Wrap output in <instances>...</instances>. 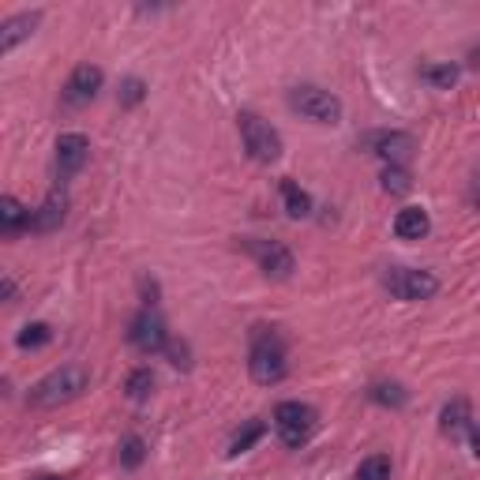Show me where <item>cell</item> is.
Here are the masks:
<instances>
[{
  "instance_id": "obj_1",
  "label": "cell",
  "mask_w": 480,
  "mask_h": 480,
  "mask_svg": "<svg viewBox=\"0 0 480 480\" xmlns=\"http://www.w3.org/2000/svg\"><path fill=\"white\" fill-rule=\"evenodd\" d=\"M87 387H91V371L83 368V364H65V368L49 371L41 383H34L31 394H27V402L34 409H57V406L75 402Z\"/></svg>"
},
{
  "instance_id": "obj_2",
  "label": "cell",
  "mask_w": 480,
  "mask_h": 480,
  "mask_svg": "<svg viewBox=\"0 0 480 480\" xmlns=\"http://www.w3.org/2000/svg\"><path fill=\"white\" fill-rule=\"evenodd\" d=\"M248 371H252V380L263 383V387H275L285 380V345L275 330H266V327H256L252 334V353H248Z\"/></svg>"
},
{
  "instance_id": "obj_3",
  "label": "cell",
  "mask_w": 480,
  "mask_h": 480,
  "mask_svg": "<svg viewBox=\"0 0 480 480\" xmlns=\"http://www.w3.org/2000/svg\"><path fill=\"white\" fill-rule=\"evenodd\" d=\"M316 428H319V413L304 402H282L275 409V432L289 450H301L316 435Z\"/></svg>"
},
{
  "instance_id": "obj_4",
  "label": "cell",
  "mask_w": 480,
  "mask_h": 480,
  "mask_svg": "<svg viewBox=\"0 0 480 480\" xmlns=\"http://www.w3.org/2000/svg\"><path fill=\"white\" fill-rule=\"evenodd\" d=\"M383 289L394 301H428L440 289V278L432 270H413V266H390L383 275Z\"/></svg>"
},
{
  "instance_id": "obj_5",
  "label": "cell",
  "mask_w": 480,
  "mask_h": 480,
  "mask_svg": "<svg viewBox=\"0 0 480 480\" xmlns=\"http://www.w3.org/2000/svg\"><path fill=\"white\" fill-rule=\"evenodd\" d=\"M289 109L316 120V124H338L342 120V101L323 87H293L289 91Z\"/></svg>"
},
{
  "instance_id": "obj_6",
  "label": "cell",
  "mask_w": 480,
  "mask_h": 480,
  "mask_svg": "<svg viewBox=\"0 0 480 480\" xmlns=\"http://www.w3.org/2000/svg\"><path fill=\"white\" fill-rule=\"evenodd\" d=\"M240 139H244V151L252 154L256 161H278L282 158V135L270 128V124L256 113H240Z\"/></svg>"
},
{
  "instance_id": "obj_7",
  "label": "cell",
  "mask_w": 480,
  "mask_h": 480,
  "mask_svg": "<svg viewBox=\"0 0 480 480\" xmlns=\"http://www.w3.org/2000/svg\"><path fill=\"white\" fill-rule=\"evenodd\" d=\"M128 342L139 349V353H165L170 349V330H165V319L158 316L154 308H143L139 316L132 319V327H128Z\"/></svg>"
},
{
  "instance_id": "obj_8",
  "label": "cell",
  "mask_w": 480,
  "mask_h": 480,
  "mask_svg": "<svg viewBox=\"0 0 480 480\" xmlns=\"http://www.w3.org/2000/svg\"><path fill=\"white\" fill-rule=\"evenodd\" d=\"M244 248H248V256L259 263L263 275H270V278L293 275V252H289L285 244H278V240H244Z\"/></svg>"
},
{
  "instance_id": "obj_9",
  "label": "cell",
  "mask_w": 480,
  "mask_h": 480,
  "mask_svg": "<svg viewBox=\"0 0 480 480\" xmlns=\"http://www.w3.org/2000/svg\"><path fill=\"white\" fill-rule=\"evenodd\" d=\"M87 158H91L87 135L68 132V135L57 139V158H53V165H57V177H60V180H72V177L83 170V165H87Z\"/></svg>"
},
{
  "instance_id": "obj_10",
  "label": "cell",
  "mask_w": 480,
  "mask_h": 480,
  "mask_svg": "<svg viewBox=\"0 0 480 480\" xmlns=\"http://www.w3.org/2000/svg\"><path fill=\"white\" fill-rule=\"evenodd\" d=\"M364 151L380 154L387 165H402L413 151H416V139L409 132H371L364 139Z\"/></svg>"
},
{
  "instance_id": "obj_11",
  "label": "cell",
  "mask_w": 480,
  "mask_h": 480,
  "mask_svg": "<svg viewBox=\"0 0 480 480\" xmlns=\"http://www.w3.org/2000/svg\"><path fill=\"white\" fill-rule=\"evenodd\" d=\"M65 218H68V192L65 188H53L46 203L31 214V233H53V229L65 225Z\"/></svg>"
},
{
  "instance_id": "obj_12",
  "label": "cell",
  "mask_w": 480,
  "mask_h": 480,
  "mask_svg": "<svg viewBox=\"0 0 480 480\" xmlns=\"http://www.w3.org/2000/svg\"><path fill=\"white\" fill-rule=\"evenodd\" d=\"M98 91H101V68L79 65L65 87V106H87V101L98 98Z\"/></svg>"
},
{
  "instance_id": "obj_13",
  "label": "cell",
  "mask_w": 480,
  "mask_h": 480,
  "mask_svg": "<svg viewBox=\"0 0 480 480\" xmlns=\"http://www.w3.org/2000/svg\"><path fill=\"white\" fill-rule=\"evenodd\" d=\"M38 12H19V15H12L4 27H0V53H12L19 41H27L31 34H34V27H38Z\"/></svg>"
},
{
  "instance_id": "obj_14",
  "label": "cell",
  "mask_w": 480,
  "mask_h": 480,
  "mask_svg": "<svg viewBox=\"0 0 480 480\" xmlns=\"http://www.w3.org/2000/svg\"><path fill=\"white\" fill-rule=\"evenodd\" d=\"M428 211H421V206H406V211H398V218H394V233H398L402 240H421L428 237Z\"/></svg>"
},
{
  "instance_id": "obj_15",
  "label": "cell",
  "mask_w": 480,
  "mask_h": 480,
  "mask_svg": "<svg viewBox=\"0 0 480 480\" xmlns=\"http://www.w3.org/2000/svg\"><path fill=\"white\" fill-rule=\"evenodd\" d=\"M440 421H443V424H440V428H443V435H450V440H462L466 428H469V402H466V398L447 402Z\"/></svg>"
},
{
  "instance_id": "obj_16",
  "label": "cell",
  "mask_w": 480,
  "mask_h": 480,
  "mask_svg": "<svg viewBox=\"0 0 480 480\" xmlns=\"http://www.w3.org/2000/svg\"><path fill=\"white\" fill-rule=\"evenodd\" d=\"M0 229H4V233H19V229H31V214L23 211V203L12 199V196L0 199Z\"/></svg>"
},
{
  "instance_id": "obj_17",
  "label": "cell",
  "mask_w": 480,
  "mask_h": 480,
  "mask_svg": "<svg viewBox=\"0 0 480 480\" xmlns=\"http://www.w3.org/2000/svg\"><path fill=\"white\" fill-rule=\"evenodd\" d=\"M282 203H285L289 218H308L311 214V196L304 192V188H297L293 180H282Z\"/></svg>"
},
{
  "instance_id": "obj_18",
  "label": "cell",
  "mask_w": 480,
  "mask_h": 480,
  "mask_svg": "<svg viewBox=\"0 0 480 480\" xmlns=\"http://www.w3.org/2000/svg\"><path fill=\"white\" fill-rule=\"evenodd\" d=\"M124 390H128L132 402H147L151 394H154V371L151 368H135L128 375V383H124Z\"/></svg>"
},
{
  "instance_id": "obj_19",
  "label": "cell",
  "mask_w": 480,
  "mask_h": 480,
  "mask_svg": "<svg viewBox=\"0 0 480 480\" xmlns=\"http://www.w3.org/2000/svg\"><path fill=\"white\" fill-rule=\"evenodd\" d=\"M266 435V424L263 421H248L237 435H233V443H229V454H244V450H252L259 440Z\"/></svg>"
},
{
  "instance_id": "obj_20",
  "label": "cell",
  "mask_w": 480,
  "mask_h": 480,
  "mask_svg": "<svg viewBox=\"0 0 480 480\" xmlns=\"http://www.w3.org/2000/svg\"><path fill=\"white\" fill-rule=\"evenodd\" d=\"M380 180H383V192H390V196H406L413 188V177H409L406 165H387Z\"/></svg>"
},
{
  "instance_id": "obj_21",
  "label": "cell",
  "mask_w": 480,
  "mask_h": 480,
  "mask_svg": "<svg viewBox=\"0 0 480 480\" xmlns=\"http://www.w3.org/2000/svg\"><path fill=\"white\" fill-rule=\"evenodd\" d=\"M421 79L432 83V87H440V91H450L454 83H458V68L454 65H424L421 68Z\"/></svg>"
},
{
  "instance_id": "obj_22",
  "label": "cell",
  "mask_w": 480,
  "mask_h": 480,
  "mask_svg": "<svg viewBox=\"0 0 480 480\" xmlns=\"http://www.w3.org/2000/svg\"><path fill=\"white\" fill-rule=\"evenodd\" d=\"M357 480H390V458L387 454H371L361 462Z\"/></svg>"
},
{
  "instance_id": "obj_23",
  "label": "cell",
  "mask_w": 480,
  "mask_h": 480,
  "mask_svg": "<svg viewBox=\"0 0 480 480\" xmlns=\"http://www.w3.org/2000/svg\"><path fill=\"white\" fill-rule=\"evenodd\" d=\"M53 338V330L46 327V323H27L23 330H19V349H41V345H46Z\"/></svg>"
},
{
  "instance_id": "obj_24",
  "label": "cell",
  "mask_w": 480,
  "mask_h": 480,
  "mask_svg": "<svg viewBox=\"0 0 480 480\" xmlns=\"http://www.w3.org/2000/svg\"><path fill=\"white\" fill-rule=\"evenodd\" d=\"M143 458H147V443H143L139 435H128V440L120 443V466L135 469V466H143Z\"/></svg>"
},
{
  "instance_id": "obj_25",
  "label": "cell",
  "mask_w": 480,
  "mask_h": 480,
  "mask_svg": "<svg viewBox=\"0 0 480 480\" xmlns=\"http://www.w3.org/2000/svg\"><path fill=\"white\" fill-rule=\"evenodd\" d=\"M368 398L371 402H380V406H394V409H398V406H406V390L402 387H387V383H380V387H371L368 390Z\"/></svg>"
},
{
  "instance_id": "obj_26",
  "label": "cell",
  "mask_w": 480,
  "mask_h": 480,
  "mask_svg": "<svg viewBox=\"0 0 480 480\" xmlns=\"http://www.w3.org/2000/svg\"><path fill=\"white\" fill-rule=\"evenodd\" d=\"M147 87H143V79H124L120 83V106H139Z\"/></svg>"
},
{
  "instance_id": "obj_27",
  "label": "cell",
  "mask_w": 480,
  "mask_h": 480,
  "mask_svg": "<svg viewBox=\"0 0 480 480\" xmlns=\"http://www.w3.org/2000/svg\"><path fill=\"white\" fill-rule=\"evenodd\" d=\"M165 357H170V364H177V368H188V345L184 342H170Z\"/></svg>"
},
{
  "instance_id": "obj_28",
  "label": "cell",
  "mask_w": 480,
  "mask_h": 480,
  "mask_svg": "<svg viewBox=\"0 0 480 480\" xmlns=\"http://www.w3.org/2000/svg\"><path fill=\"white\" fill-rule=\"evenodd\" d=\"M0 293H4V301H12V297H15V282L4 278V282H0Z\"/></svg>"
},
{
  "instance_id": "obj_29",
  "label": "cell",
  "mask_w": 480,
  "mask_h": 480,
  "mask_svg": "<svg viewBox=\"0 0 480 480\" xmlns=\"http://www.w3.org/2000/svg\"><path fill=\"white\" fill-rule=\"evenodd\" d=\"M469 65H473V68H480V46H473V49H469Z\"/></svg>"
},
{
  "instance_id": "obj_30",
  "label": "cell",
  "mask_w": 480,
  "mask_h": 480,
  "mask_svg": "<svg viewBox=\"0 0 480 480\" xmlns=\"http://www.w3.org/2000/svg\"><path fill=\"white\" fill-rule=\"evenodd\" d=\"M34 480H65V476H53V473H46V476H34Z\"/></svg>"
}]
</instances>
